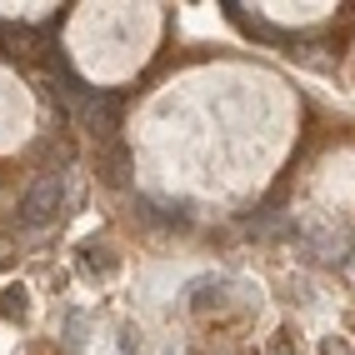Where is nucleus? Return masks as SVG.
Segmentation results:
<instances>
[{
    "label": "nucleus",
    "instance_id": "f257e3e1",
    "mask_svg": "<svg viewBox=\"0 0 355 355\" xmlns=\"http://www.w3.org/2000/svg\"><path fill=\"white\" fill-rule=\"evenodd\" d=\"M55 205H60V171H45L31 185V196L20 200V220H26V225H45L55 216Z\"/></svg>",
    "mask_w": 355,
    "mask_h": 355
},
{
    "label": "nucleus",
    "instance_id": "f03ea898",
    "mask_svg": "<svg viewBox=\"0 0 355 355\" xmlns=\"http://www.w3.org/2000/svg\"><path fill=\"white\" fill-rule=\"evenodd\" d=\"M270 355H291V340H286V336H275V345H270Z\"/></svg>",
    "mask_w": 355,
    "mask_h": 355
}]
</instances>
